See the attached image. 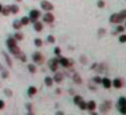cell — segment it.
Masks as SVG:
<instances>
[{"label":"cell","mask_w":126,"mask_h":115,"mask_svg":"<svg viewBox=\"0 0 126 115\" xmlns=\"http://www.w3.org/2000/svg\"><path fill=\"white\" fill-rule=\"evenodd\" d=\"M77 106H79L80 107V110H87V103H85V101H80V103L79 104H77Z\"/></svg>","instance_id":"d4e9b609"},{"label":"cell","mask_w":126,"mask_h":115,"mask_svg":"<svg viewBox=\"0 0 126 115\" xmlns=\"http://www.w3.org/2000/svg\"><path fill=\"white\" fill-rule=\"evenodd\" d=\"M94 81H95V83H102V79L99 76H95V77H94Z\"/></svg>","instance_id":"f35d334b"},{"label":"cell","mask_w":126,"mask_h":115,"mask_svg":"<svg viewBox=\"0 0 126 115\" xmlns=\"http://www.w3.org/2000/svg\"><path fill=\"white\" fill-rule=\"evenodd\" d=\"M27 69H29V72H30V73H35V72H37V66L34 65V64H29Z\"/></svg>","instance_id":"ffe728a7"},{"label":"cell","mask_w":126,"mask_h":115,"mask_svg":"<svg viewBox=\"0 0 126 115\" xmlns=\"http://www.w3.org/2000/svg\"><path fill=\"white\" fill-rule=\"evenodd\" d=\"M53 20H54V15L52 14V11H46V14L44 15V22L53 23Z\"/></svg>","instance_id":"8992f818"},{"label":"cell","mask_w":126,"mask_h":115,"mask_svg":"<svg viewBox=\"0 0 126 115\" xmlns=\"http://www.w3.org/2000/svg\"><path fill=\"white\" fill-rule=\"evenodd\" d=\"M1 108H4V101L3 100H0V110Z\"/></svg>","instance_id":"60d3db41"},{"label":"cell","mask_w":126,"mask_h":115,"mask_svg":"<svg viewBox=\"0 0 126 115\" xmlns=\"http://www.w3.org/2000/svg\"><path fill=\"white\" fill-rule=\"evenodd\" d=\"M26 107H27V111L30 112V114H33V106H31V104L29 103V104H27V106H26Z\"/></svg>","instance_id":"74e56055"},{"label":"cell","mask_w":126,"mask_h":115,"mask_svg":"<svg viewBox=\"0 0 126 115\" xmlns=\"http://www.w3.org/2000/svg\"><path fill=\"white\" fill-rule=\"evenodd\" d=\"M16 1H18V3H19V1H22V0H16Z\"/></svg>","instance_id":"bcb514c9"},{"label":"cell","mask_w":126,"mask_h":115,"mask_svg":"<svg viewBox=\"0 0 126 115\" xmlns=\"http://www.w3.org/2000/svg\"><path fill=\"white\" fill-rule=\"evenodd\" d=\"M37 93V88L35 87H29V89H27V96H34Z\"/></svg>","instance_id":"9a60e30c"},{"label":"cell","mask_w":126,"mask_h":115,"mask_svg":"<svg viewBox=\"0 0 126 115\" xmlns=\"http://www.w3.org/2000/svg\"><path fill=\"white\" fill-rule=\"evenodd\" d=\"M18 57H19V60L22 61V62H26V61H27V57H26L25 54H22V53H20V54L18 56Z\"/></svg>","instance_id":"f546056e"},{"label":"cell","mask_w":126,"mask_h":115,"mask_svg":"<svg viewBox=\"0 0 126 115\" xmlns=\"http://www.w3.org/2000/svg\"><path fill=\"white\" fill-rule=\"evenodd\" d=\"M1 14H3L4 16H8V15H10L8 8H7V7H3V8H1Z\"/></svg>","instance_id":"4316f807"},{"label":"cell","mask_w":126,"mask_h":115,"mask_svg":"<svg viewBox=\"0 0 126 115\" xmlns=\"http://www.w3.org/2000/svg\"><path fill=\"white\" fill-rule=\"evenodd\" d=\"M14 38L16 39V41H22V39H23V34L22 33H15Z\"/></svg>","instance_id":"cb8c5ba5"},{"label":"cell","mask_w":126,"mask_h":115,"mask_svg":"<svg viewBox=\"0 0 126 115\" xmlns=\"http://www.w3.org/2000/svg\"><path fill=\"white\" fill-rule=\"evenodd\" d=\"M45 84H46L47 87H52L53 85V77H49V76L45 77Z\"/></svg>","instance_id":"d6986e66"},{"label":"cell","mask_w":126,"mask_h":115,"mask_svg":"<svg viewBox=\"0 0 126 115\" xmlns=\"http://www.w3.org/2000/svg\"><path fill=\"white\" fill-rule=\"evenodd\" d=\"M42 60H44V57H42V54L41 53H34L33 54V61L34 62H42Z\"/></svg>","instance_id":"30bf717a"},{"label":"cell","mask_w":126,"mask_h":115,"mask_svg":"<svg viewBox=\"0 0 126 115\" xmlns=\"http://www.w3.org/2000/svg\"><path fill=\"white\" fill-rule=\"evenodd\" d=\"M81 100H83V99H81V96H79V95H76V96L73 98V103H75V104H79Z\"/></svg>","instance_id":"484cf974"},{"label":"cell","mask_w":126,"mask_h":115,"mask_svg":"<svg viewBox=\"0 0 126 115\" xmlns=\"http://www.w3.org/2000/svg\"><path fill=\"white\" fill-rule=\"evenodd\" d=\"M4 95L8 96V98H11V96H12V91L8 89V88H6V89H4Z\"/></svg>","instance_id":"f1b7e54d"},{"label":"cell","mask_w":126,"mask_h":115,"mask_svg":"<svg viewBox=\"0 0 126 115\" xmlns=\"http://www.w3.org/2000/svg\"><path fill=\"white\" fill-rule=\"evenodd\" d=\"M102 84H103L104 88H110L111 87V80L107 79V77H104V79H102Z\"/></svg>","instance_id":"7c38bea8"},{"label":"cell","mask_w":126,"mask_h":115,"mask_svg":"<svg viewBox=\"0 0 126 115\" xmlns=\"http://www.w3.org/2000/svg\"><path fill=\"white\" fill-rule=\"evenodd\" d=\"M42 29H44V25H42L39 20H35V22H34V30L35 31H42Z\"/></svg>","instance_id":"8fae6325"},{"label":"cell","mask_w":126,"mask_h":115,"mask_svg":"<svg viewBox=\"0 0 126 115\" xmlns=\"http://www.w3.org/2000/svg\"><path fill=\"white\" fill-rule=\"evenodd\" d=\"M12 27H14L16 31H19L20 27H22V23H20V20H15V22L12 23Z\"/></svg>","instance_id":"e0dca14e"},{"label":"cell","mask_w":126,"mask_h":115,"mask_svg":"<svg viewBox=\"0 0 126 115\" xmlns=\"http://www.w3.org/2000/svg\"><path fill=\"white\" fill-rule=\"evenodd\" d=\"M8 72H7V71H3V72H1V77H3V79H7V77H8Z\"/></svg>","instance_id":"836d02e7"},{"label":"cell","mask_w":126,"mask_h":115,"mask_svg":"<svg viewBox=\"0 0 126 115\" xmlns=\"http://www.w3.org/2000/svg\"><path fill=\"white\" fill-rule=\"evenodd\" d=\"M7 8H8L10 14H18L19 12V7L16 4H10V6H7Z\"/></svg>","instance_id":"52a82bcc"},{"label":"cell","mask_w":126,"mask_h":115,"mask_svg":"<svg viewBox=\"0 0 126 115\" xmlns=\"http://www.w3.org/2000/svg\"><path fill=\"white\" fill-rule=\"evenodd\" d=\"M20 23H22V26L29 25V23H30V19H29V16H23L22 19H20Z\"/></svg>","instance_id":"603a6c76"},{"label":"cell","mask_w":126,"mask_h":115,"mask_svg":"<svg viewBox=\"0 0 126 115\" xmlns=\"http://www.w3.org/2000/svg\"><path fill=\"white\" fill-rule=\"evenodd\" d=\"M1 8H3V6H1V4H0V12H1Z\"/></svg>","instance_id":"f6af8a7d"},{"label":"cell","mask_w":126,"mask_h":115,"mask_svg":"<svg viewBox=\"0 0 126 115\" xmlns=\"http://www.w3.org/2000/svg\"><path fill=\"white\" fill-rule=\"evenodd\" d=\"M125 27H126V25H125Z\"/></svg>","instance_id":"7dc6e473"},{"label":"cell","mask_w":126,"mask_h":115,"mask_svg":"<svg viewBox=\"0 0 126 115\" xmlns=\"http://www.w3.org/2000/svg\"><path fill=\"white\" fill-rule=\"evenodd\" d=\"M119 111L122 112V114H126V106H123V107H119Z\"/></svg>","instance_id":"ab89813d"},{"label":"cell","mask_w":126,"mask_h":115,"mask_svg":"<svg viewBox=\"0 0 126 115\" xmlns=\"http://www.w3.org/2000/svg\"><path fill=\"white\" fill-rule=\"evenodd\" d=\"M3 56H4V60H6V62H7V65L11 68L12 66V61H11V58H10V56L7 54V53H3Z\"/></svg>","instance_id":"ac0fdd59"},{"label":"cell","mask_w":126,"mask_h":115,"mask_svg":"<svg viewBox=\"0 0 126 115\" xmlns=\"http://www.w3.org/2000/svg\"><path fill=\"white\" fill-rule=\"evenodd\" d=\"M54 54L60 57V54H61V49H60V47H54Z\"/></svg>","instance_id":"d6a6232c"},{"label":"cell","mask_w":126,"mask_h":115,"mask_svg":"<svg viewBox=\"0 0 126 115\" xmlns=\"http://www.w3.org/2000/svg\"><path fill=\"white\" fill-rule=\"evenodd\" d=\"M95 108H96V103L94 100H91V101H88V103H87V110H90L91 112H92Z\"/></svg>","instance_id":"4fadbf2b"},{"label":"cell","mask_w":126,"mask_h":115,"mask_svg":"<svg viewBox=\"0 0 126 115\" xmlns=\"http://www.w3.org/2000/svg\"><path fill=\"white\" fill-rule=\"evenodd\" d=\"M7 47H8V50H10V53H12L14 56H19L20 53V49H19V46L16 45V39L14 38V37H10L8 39H7Z\"/></svg>","instance_id":"6da1fadb"},{"label":"cell","mask_w":126,"mask_h":115,"mask_svg":"<svg viewBox=\"0 0 126 115\" xmlns=\"http://www.w3.org/2000/svg\"><path fill=\"white\" fill-rule=\"evenodd\" d=\"M73 81L76 83V84H81V77H80L77 73H75L73 74Z\"/></svg>","instance_id":"7402d4cb"},{"label":"cell","mask_w":126,"mask_h":115,"mask_svg":"<svg viewBox=\"0 0 126 115\" xmlns=\"http://www.w3.org/2000/svg\"><path fill=\"white\" fill-rule=\"evenodd\" d=\"M54 41H56V39H54V37H53V35H49V37L46 38V42H47V43H54Z\"/></svg>","instance_id":"83f0119b"},{"label":"cell","mask_w":126,"mask_h":115,"mask_svg":"<svg viewBox=\"0 0 126 115\" xmlns=\"http://www.w3.org/2000/svg\"><path fill=\"white\" fill-rule=\"evenodd\" d=\"M80 60H81V62H85V61H87V58H85L84 56H81V58H80Z\"/></svg>","instance_id":"7bdbcfd3"},{"label":"cell","mask_w":126,"mask_h":115,"mask_svg":"<svg viewBox=\"0 0 126 115\" xmlns=\"http://www.w3.org/2000/svg\"><path fill=\"white\" fill-rule=\"evenodd\" d=\"M58 64H60L61 66H64V68H69V66L72 65V61L68 60V58L61 57V58H58Z\"/></svg>","instance_id":"5b68a950"},{"label":"cell","mask_w":126,"mask_h":115,"mask_svg":"<svg viewBox=\"0 0 126 115\" xmlns=\"http://www.w3.org/2000/svg\"><path fill=\"white\" fill-rule=\"evenodd\" d=\"M58 58H52V60L49 61V68H50V71H53V72H57V69H58Z\"/></svg>","instance_id":"277c9868"},{"label":"cell","mask_w":126,"mask_h":115,"mask_svg":"<svg viewBox=\"0 0 126 115\" xmlns=\"http://www.w3.org/2000/svg\"><path fill=\"white\" fill-rule=\"evenodd\" d=\"M0 71H3V65L1 64H0Z\"/></svg>","instance_id":"ee69618b"},{"label":"cell","mask_w":126,"mask_h":115,"mask_svg":"<svg viewBox=\"0 0 126 115\" xmlns=\"http://www.w3.org/2000/svg\"><path fill=\"white\" fill-rule=\"evenodd\" d=\"M119 16H121V19H122V20H125V19H126V10H123V11H121Z\"/></svg>","instance_id":"1f68e13d"},{"label":"cell","mask_w":126,"mask_h":115,"mask_svg":"<svg viewBox=\"0 0 126 115\" xmlns=\"http://www.w3.org/2000/svg\"><path fill=\"white\" fill-rule=\"evenodd\" d=\"M39 16H41V12L38 11V10H31L30 14H29V19H30V22H35V20L39 19Z\"/></svg>","instance_id":"7a4b0ae2"},{"label":"cell","mask_w":126,"mask_h":115,"mask_svg":"<svg viewBox=\"0 0 126 115\" xmlns=\"http://www.w3.org/2000/svg\"><path fill=\"white\" fill-rule=\"evenodd\" d=\"M110 107H111V101H104V103L100 106V112H106V111H109Z\"/></svg>","instance_id":"9c48e42d"},{"label":"cell","mask_w":126,"mask_h":115,"mask_svg":"<svg viewBox=\"0 0 126 115\" xmlns=\"http://www.w3.org/2000/svg\"><path fill=\"white\" fill-rule=\"evenodd\" d=\"M123 30H125V27H123V26H118L117 30H115V31H117V33H122Z\"/></svg>","instance_id":"8d00e7d4"},{"label":"cell","mask_w":126,"mask_h":115,"mask_svg":"<svg viewBox=\"0 0 126 115\" xmlns=\"http://www.w3.org/2000/svg\"><path fill=\"white\" fill-rule=\"evenodd\" d=\"M63 79H64L63 73H56V74H54V77H53V81H57V83H61V81H63Z\"/></svg>","instance_id":"2e32d148"},{"label":"cell","mask_w":126,"mask_h":115,"mask_svg":"<svg viewBox=\"0 0 126 115\" xmlns=\"http://www.w3.org/2000/svg\"><path fill=\"white\" fill-rule=\"evenodd\" d=\"M123 106H126V99L125 98H119L118 99V108H119V107H123Z\"/></svg>","instance_id":"44dd1931"},{"label":"cell","mask_w":126,"mask_h":115,"mask_svg":"<svg viewBox=\"0 0 126 115\" xmlns=\"http://www.w3.org/2000/svg\"><path fill=\"white\" fill-rule=\"evenodd\" d=\"M34 43H35V46H42V43H44V42H42V39H39V38H37L35 41H34Z\"/></svg>","instance_id":"4dcf8cb0"},{"label":"cell","mask_w":126,"mask_h":115,"mask_svg":"<svg viewBox=\"0 0 126 115\" xmlns=\"http://www.w3.org/2000/svg\"><path fill=\"white\" fill-rule=\"evenodd\" d=\"M111 85H114L115 88H122V80H121V79H115L114 81L111 83Z\"/></svg>","instance_id":"5bb4252c"},{"label":"cell","mask_w":126,"mask_h":115,"mask_svg":"<svg viewBox=\"0 0 126 115\" xmlns=\"http://www.w3.org/2000/svg\"><path fill=\"white\" fill-rule=\"evenodd\" d=\"M98 7H99V8H103V7H104V1H103V0H99V1H98Z\"/></svg>","instance_id":"d590c367"},{"label":"cell","mask_w":126,"mask_h":115,"mask_svg":"<svg viewBox=\"0 0 126 115\" xmlns=\"http://www.w3.org/2000/svg\"><path fill=\"white\" fill-rule=\"evenodd\" d=\"M103 34H104V30H103V29H100V30H99V35H103Z\"/></svg>","instance_id":"b9f144b4"},{"label":"cell","mask_w":126,"mask_h":115,"mask_svg":"<svg viewBox=\"0 0 126 115\" xmlns=\"http://www.w3.org/2000/svg\"><path fill=\"white\" fill-rule=\"evenodd\" d=\"M119 42H122V43H123V42H126V35H125V34H122V35L119 37Z\"/></svg>","instance_id":"e575fe53"},{"label":"cell","mask_w":126,"mask_h":115,"mask_svg":"<svg viewBox=\"0 0 126 115\" xmlns=\"http://www.w3.org/2000/svg\"><path fill=\"white\" fill-rule=\"evenodd\" d=\"M110 22H111V23H121V22H122V19H121L119 14H112L111 16H110Z\"/></svg>","instance_id":"ba28073f"},{"label":"cell","mask_w":126,"mask_h":115,"mask_svg":"<svg viewBox=\"0 0 126 115\" xmlns=\"http://www.w3.org/2000/svg\"><path fill=\"white\" fill-rule=\"evenodd\" d=\"M41 8L44 10V11H52L54 7H53V4L50 3V1H47V0H42L41 1Z\"/></svg>","instance_id":"3957f363"}]
</instances>
